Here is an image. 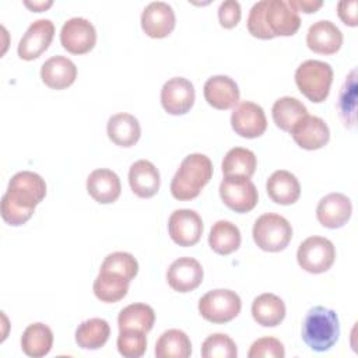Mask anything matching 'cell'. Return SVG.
Listing matches in <instances>:
<instances>
[{"mask_svg": "<svg viewBox=\"0 0 358 358\" xmlns=\"http://www.w3.org/2000/svg\"><path fill=\"white\" fill-rule=\"evenodd\" d=\"M45 196L46 183L41 175L31 171L17 172L1 197V218L13 227L25 224Z\"/></svg>", "mask_w": 358, "mask_h": 358, "instance_id": "obj_1", "label": "cell"}, {"mask_svg": "<svg viewBox=\"0 0 358 358\" xmlns=\"http://www.w3.org/2000/svg\"><path fill=\"white\" fill-rule=\"evenodd\" d=\"M213 178L211 159L200 152L189 154L180 162L171 180V193L176 200L186 201L197 197Z\"/></svg>", "mask_w": 358, "mask_h": 358, "instance_id": "obj_2", "label": "cell"}, {"mask_svg": "<svg viewBox=\"0 0 358 358\" xmlns=\"http://www.w3.org/2000/svg\"><path fill=\"white\" fill-rule=\"evenodd\" d=\"M340 322L333 309L319 305L308 310L302 323V340L310 350L324 352L337 343Z\"/></svg>", "mask_w": 358, "mask_h": 358, "instance_id": "obj_3", "label": "cell"}, {"mask_svg": "<svg viewBox=\"0 0 358 358\" xmlns=\"http://www.w3.org/2000/svg\"><path fill=\"white\" fill-rule=\"evenodd\" d=\"M295 83L298 90L309 101L320 103L329 96L333 83V69L323 60H305L295 70Z\"/></svg>", "mask_w": 358, "mask_h": 358, "instance_id": "obj_4", "label": "cell"}, {"mask_svg": "<svg viewBox=\"0 0 358 358\" xmlns=\"http://www.w3.org/2000/svg\"><path fill=\"white\" fill-rule=\"evenodd\" d=\"M252 235L262 250L280 252L291 242L292 227L285 217L275 213H264L255 221Z\"/></svg>", "mask_w": 358, "mask_h": 358, "instance_id": "obj_5", "label": "cell"}, {"mask_svg": "<svg viewBox=\"0 0 358 358\" xmlns=\"http://www.w3.org/2000/svg\"><path fill=\"white\" fill-rule=\"evenodd\" d=\"M242 308L239 295L232 289L217 288L204 294L199 301V312L207 322L222 324L235 319Z\"/></svg>", "mask_w": 358, "mask_h": 358, "instance_id": "obj_6", "label": "cell"}, {"mask_svg": "<svg viewBox=\"0 0 358 358\" xmlns=\"http://www.w3.org/2000/svg\"><path fill=\"white\" fill-rule=\"evenodd\" d=\"M263 22L270 39L292 36L301 27V17L288 0H264Z\"/></svg>", "mask_w": 358, "mask_h": 358, "instance_id": "obj_7", "label": "cell"}, {"mask_svg": "<svg viewBox=\"0 0 358 358\" xmlns=\"http://www.w3.org/2000/svg\"><path fill=\"white\" fill-rule=\"evenodd\" d=\"M336 259L333 242L324 236H309L298 248V264L308 273L320 274L327 271Z\"/></svg>", "mask_w": 358, "mask_h": 358, "instance_id": "obj_8", "label": "cell"}, {"mask_svg": "<svg viewBox=\"0 0 358 358\" xmlns=\"http://www.w3.org/2000/svg\"><path fill=\"white\" fill-rule=\"evenodd\" d=\"M220 197L235 213H248L257 204V189L249 178L224 176L220 183Z\"/></svg>", "mask_w": 358, "mask_h": 358, "instance_id": "obj_9", "label": "cell"}, {"mask_svg": "<svg viewBox=\"0 0 358 358\" xmlns=\"http://www.w3.org/2000/svg\"><path fill=\"white\" fill-rule=\"evenodd\" d=\"M60 43L73 55L88 53L96 43L95 27L83 17L69 18L60 29Z\"/></svg>", "mask_w": 358, "mask_h": 358, "instance_id": "obj_10", "label": "cell"}, {"mask_svg": "<svg viewBox=\"0 0 358 358\" xmlns=\"http://www.w3.org/2000/svg\"><path fill=\"white\" fill-rule=\"evenodd\" d=\"M203 220L200 214L190 208L175 210L168 220L171 239L179 246L196 245L203 234Z\"/></svg>", "mask_w": 358, "mask_h": 358, "instance_id": "obj_11", "label": "cell"}, {"mask_svg": "<svg viewBox=\"0 0 358 358\" xmlns=\"http://www.w3.org/2000/svg\"><path fill=\"white\" fill-rule=\"evenodd\" d=\"M231 126L238 136L256 138L266 131L267 119L260 105L250 101H242L235 105L231 113Z\"/></svg>", "mask_w": 358, "mask_h": 358, "instance_id": "obj_12", "label": "cell"}, {"mask_svg": "<svg viewBox=\"0 0 358 358\" xmlns=\"http://www.w3.org/2000/svg\"><path fill=\"white\" fill-rule=\"evenodd\" d=\"M55 24L49 18L34 21L18 42L17 53L22 60L38 59L52 43Z\"/></svg>", "mask_w": 358, "mask_h": 358, "instance_id": "obj_13", "label": "cell"}, {"mask_svg": "<svg viewBox=\"0 0 358 358\" xmlns=\"http://www.w3.org/2000/svg\"><path fill=\"white\" fill-rule=\"evenodd\" d=\"M193 84L185 77H172L161 88V105L169 115H185L194 103Z\"/></svg>", "mask_w": 358, "mask_h": 358, "instance_id": "obj_14", "label": "cell"}, {"mask_svg": "<svg viewBox=\"0 0 358 358\" xmlns=\"http://www.w3.org/2000/svg\"><path fill=\"white\" fill-rule=\"evenodd\" d=\"M204 277L201 264L189 256L179 257L166 270V281L176 292H190L196 289Z\"/></svg>", "mask_w": 358, "mask_h": 358, "instance_id": "obj_15", "label": "cell"}, {"mask_svg": "<svg viewBox=\"0 0 358 358\" xmlns=\"http://www.w3.org/2000/svg\"><path fill=\"white\" fill-rule=\"evenodd\" d=\"M176 24L173 8L165 1H151L141 13V28L150 38L168 36Z\"/></svg>", "mask_w": 358, "mask_h": 358, "instance_id": "obj_16", "label": "cell"}, {"mask_svg": "<svg viewBox=\"0 0 358 358\" xmlns=\"http://www.w3.org/2000/svg\"><path fill=\"white\" fill-rule=\"evenodd\" d=\"M352 213L351 200L338 192H333L320 199L316 207L317 221L329 229L341 228L350 220Z\"/></svg>", "mask_w": 358, "mask_h": 358, "instance_id": "obj_17", "label": "cell"}, {"mask_svg": "<svg viewBox=\"0 0 358 358\" xmlns=\"http://www.w3.org/2000/svg\"><path fill=\"white\" fill-rule=\"evenodd\" d=\"M306 45L315 53L333 55L343 45V34L334 22L329 20H319L309 27Z\"/></svg>", "mask_w": 358, "mask_h": 358, "instance_id": "obj_18", "label": "cell"}, {"mask_svg": "<svg viewBox=\"0 0 358 358\" xmlns=\"http://www.w3.org/2000/svg\"><path fill=\"white\" fill-rule=\"evenodd\" d=\"M294 141L303 150H319L329 143L330 130L327 123L319 117L306 115L292 130Z\"/></svg>", "mask_w": 358, "mask_h": 358, "instance_id": "obj_19", "label": "cell"}, {"mask_svg": "<svg viewBox=\"0 0 358 358\" xmlns=\"http://www.w3.org/2000/svg\"><path fill=\"white\" fill-rule=\"evenodd\" d=\"M203 94L207 103L215 109L225 110L235 106L239 101L238 84L228 76H213L203 87Z\"/></svg>", "mask_w": 358, "mask_h": 358, "instance_id": "obj_20", "label": "cell"}, {"mask_svg": "<svg viewBox=\"0 0 358 358\" xmlns=\"http://www.w3.org/2000/svg\"><path fill=\"white\" fill-rule=\"evenodd\" d=\"M87 192L101 204L115 203L122 192L120 179L108 168L95 169L87 178Z\"/></svg>", "mask_w": 358, "mask_h": 358, "instance_id": "obj_21", "label": "cell"}, {"mask_svg": "<svg viewBox=\"0 0 358 358\" xmlns=\"http://www.w3.org/2000/svg\"><path fill=\"white\" fill-rule=\"evenodd\" d=\"M41 78L52 90H64L76 81L77 67L69 57L56 55L42 64Z\"/></svg>", "mask_w": 358, "mask_h": 358, "instance_id": "obj_22", "label": "cell"}, {"mask_svg": "<svg viewBox=\"0 0 358 358\" xmlns=\"http://www.w3.org/2000/svg\"><path fill=\"white\" fill-rule=\"evenodd\" d=\"M129 185L136 196L150 199L159 190V172L148 159H138L129 169Z\"/></svg>", "mask_w": 358, "mask_h": 358, "instance_id": "obj_23", "label": "cell"}, {"mask_svg": "<svg viewBox=\"0 0 358 358\" xmlns=\"http://www.w3.org/2000/svg\"><path fill=\"white\" fill-rule=\"evenodd\" d=\"M266 190L268 197L281 206L294 204L301 196L299 180L294 173L285 169H278L268 176Z\"/></svg>", "mask_w": 358, "mask_h": 358, "instance_id": "obj_24", "label": "cell"}, {"mask_svg": "<svg viewBox=\"0 0 358 358\" xmlns=\"http://www.w3.org/2000/svg\"><path fill=\"white\" fill-rule=\"evenodd\" d=\"M106 133L109 140L116 145L131 147L140 140L141 127L137 117L130 113L120 112L108 119Z\"/></svg>", "mask_w": 358, "mask_h": 358, "instance_id": "obj_25", "label": "cell"}, {"mask_svg": "<svg viewBox=\"0 0 358 358\" xmlns=\"http://www.w3.org/2000/svg\"><path fill=\"white\" fill-rule=\"evenodd\" d=\"M252 316L263 327L278 326L285 317V303L275 294H260L252 302Z\"/></svg>", "mask_w": 358, "mask_h": 358, "instance_id": "obj_26", "label": "cell"}, {"mask_svg": "<svg viewBox=\"0 0 358 358\" xmlns=\"http://www.w3.org/2000/svg\"><path fill=\"white\" fill-rule=\"evenodd\" d=\"M53 345V331L45 323L29 324L21 336V348L31 358H41L49 354Z\"/></svg>", "mask_w": 358, "mask_h": 358, "instance_id": "obj_27", "label": "cell"}, {"mask_svg": "<svg viewBox=\"0 0 358 358\" xmlns=\"http://www.w3.org/2000/svg\"><path fill=\"white\" fill-rule=\"evenodd\" d=\"M271 115L278 129L291 133V130L308 115V109L294 96H281L274 102Z\"/></svg>", "mask_w": 358, "mask_h": 358, "instance_id": "obj_28", "label": "cell"}, {"mask_svg": "<svg viewBox=\"0 0 358 358\" xmlns=\"http://www.w3.org/2000/svg\"><path fill=\"white\" fill-rule=\"evenodd\" d=\"M241 231L239 228L227 220H220L213 224L208 234L210 248L222 256L231 255L241 246Z\"/></svg>", "mask_w": 358, "mask_h": 358, "instance_id": "obj_29", "label": "cell"}, {"mask_svg": "<svg viewBox=\"0 0 358 358\" xmlns=\"http://www.w3.org/2000/svg\"><path fill=\"white\" fill-rule=\"evenodd\" d=\"M110 327L105 319L91 317L81 322L76 330V343L83 350H98L109 340Z\"/></svg>", "mask_w": 358, "mask_h": 358, "instance_id": "obj_30", "label": "cell"}, {"mask_svg": "<svg viewBox=\"0 0 358 358\" xmlns=\"http://www.w3.org/2000/svg\"><path fill=\"white\" fill-rule=\"evenodd\" d=\"M130 281L120 274L112 271H102L94 280V294L95 296L106 303H115L123 299L129 291Z\"/></svg>", "mask_w": 358, "mask_h": 358, "instance_id": "obj_31", "label": "cell"}, {"mask_svg": "<svg viewBox=\"0 0 358 358\" xmlns=\"http://www.w3.org/2000/svg\"><path fill=\"white\" fill-rule=\"evenodd\" d=\"M154 354L157 358H187L192 354L190 338L179 329H169L157 340Z\"/></svg>", "mask_w": 358, "mask_h": 358, "instance_id": "obj_32", "label": "cell"}, {"mask_svg": "<svg viewBox=\"0 0 358 358\" xmlns=\"http://www.w3.org/2000/svg\"><path fill=\"white\" fill-rule=\"evenodd\" d=\"M257 159L253 151L243 147L231 148L221 164L224 176H242L252 178L256 171Z\"/></svg>", "mask_w": 358, "mask_h": 358, "instance_id": "obj_33", "label": "cell"}, {"mask_svg": "<svg viewBox=\"0 0 358 358\" xmlns=\"http://www.w3.org/2000/svg\"><path fill=\"white\" fill-rule=\"evenodd\" d=\"M155 322V312L147 303H130L123 308L117 316V327L119 330L134 329L141 330L144 333L150 331Z\"/></svg>", "mask_w": 358, "mask_h": 358, "instance_id": "obj_34", "label": "cell"}, {"mask_svg": "<svg viewBox=\"0 0 358 358\" xmlns=\"http://www.w3.org/2000/svg\"><path fill=\"white\" fill-rule=\"evenodd\" d=\"M201 357L204 358H236L238 348L235 341L224 334H210L201 344Z\"/></svg>", "mask_w": 358, "mask_h": 358, "instance_id": "obj_35", "label": "cell"}, {"mask_svg": "<svg viewBox=\"0 0 358 358\" xmlns=\"http://www.w3.org/2000/svg\"><path fill=\"white\" fill-rule=\"evenodd\" d=\"M99 270L120 274L131 281L138 273V262L129 252H113L103 259Z\"/></svg>", "mask_w": 358, "mask_h": 358, "instance_id": "obj_36", "label": "cell"}, {"mask_svg": "<svg viewBox=\"0 0 358 358\" xmlns=\"http://www.w3.org/2000/svg\"><path fill=\"white\" fill-rule=\"evenodd\" d=\"M355 99H357V80L355 70H352L348 77H345L344 85L341 87L338 98V112L340 117L345 126L352 127L355 123Z\"/></svg>", "mask_w": 358, "mask_h": 358, "instance_id": "obj_37", "label": "cell"}, {"mask_svg": "<svg viewBox=\"0 0 358 358\" xmlns=\"http://www.w3.org/2000/svg\"><path fill=\"white\" fill-rule=\"evenodd\" d=\"M116 344L120 355L126 358H140L147 350L145 333L134 329L119 330Z\"/></svg>", "mask_w": 358, "mask_h": 358, "instance_id": "obj_38", "label": "cell"}, {"mask_svg": "<svg viewBox=\"0 0 358 358\" xmlns=\"http://www.w3.org/2000/svg\"><path fill=\"white\" fill-rule=\"evenodd\" d=\"M282 343L275 337H262L253 341L248 352L249 358H284Z\"/></svg>", "mask_w": 358, "mask_h": 358, "instance_id": "obj_39", "label": "cell"}, {"mask_svg": "<svg viewBox=\"0 0 358 358\" xmlns=\"http://www.w3.org/2000/svg\"><path fill=\"white\" fill-rule=\"evenodd\" d=\"M241 15V4L236 0H225L218 7V21L224 28H234L238 25Z\"/></svg>", "mask_w": 358, "mask_h": 358, "instance_id": "obj_40", "label": "cell"}, {"mask_svg": "<svg viewBox=\"0 0 358 358\" xmlns=\"http://www.w3.org/2000/svg\"><path fill=\"white\" fill-rule=\"evenodd\" d=\"M357 7H358V3L355 0L338 1V4H337V14H338L340 20L345 25L355 27L358 24L357 22Z\"/></svg>", "mask_w": 358, "mask_h": 358, "instance_id": "obj_41", "label": "cell"}, {"mask_svg": "<svg viewBox=\"0 0 358 358\" xmlns=\"http://www.w3.org/2000/svg\"><path fill=\"white\" fill-rule=\"evenodd\" d=\"M289 4L299 13V11H303V13H315L317 8H320L323 6V1L320 0H288Z\"/></svg>", "mask_w": 358, "mask_h": 358, "instance_id": "obj_42", "label": "cell"}, {"mask_svg": "<svg viewBox=\"0 0 358 358\" xmlns=\"http://www.w3.org/2000/svg\"><path fill=\"white\" fill-rule=\"evenodd\" d=\"M24 4H25L28 8H31V10L36 11V13H39V11H43V10H46L48 7H50L53 3H52V1H24Z\"/></svg>", "mask_w": 358, "mask_h": 358, "instance_id": "obj_43", "label": "cell"}]
</instances>
